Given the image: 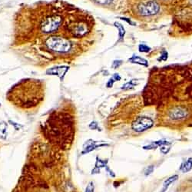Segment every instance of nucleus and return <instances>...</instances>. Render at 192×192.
Segmentation results:
<instances>
[{"instance_id": "nucleus-1", "label": "nucleus", "mask_w": 192, "mask_h": 192, "mask_svg": "<svg viewBox=\"0 0 192 192\" xmlns=\"http://www.w3.org/2000/svg\"><path fill=\"white\" fill-rule=\"evenodd\" d=\"M45 97V83L39 79H23L7 93V99L21 109L30 110L39 105Z\"/></svg>"}, {"instance_id": "nucleus-2", "label": "nucleus", "mask_w": 192, "mask_h": 192, "mask_svg": "<svg viewBox=\"0 0 192 192\" xmlns=\"http://www.w3.org/2000/svg\"><path fill=\"white\" fill-rule=\"evenodd\" d=\"M93 25V17L72 6L62 26V35L71 39H82L91 33Z\"/></svg>"}, {"instance_id": "nucleus-3", "label": "nucleus", "mask_w": 192, "mask_h": 192, "mask_svg": "<svg viewBox=\"0 0 192 192\" xmlns=\"http://www.w3.org/2000/svg\"><path fill=\"white\" fill-rule=\"evenodd\" d=\"M131 14L137 19L151 21L163 13L161 2L158 0H127Z\"/></svg>"}, {"instance_id": "nucleus-4", "label": "nucleus", "mask_w": 192, "mask_h": 192, "mask_svg": "<svg viewBox=\"0 0 192 192\" xmlns=\"http://www.w3.org/2000/svg\"><path fill=\"white\" fill-rule=\"evenodd\" d=\"M93 4L101 8L117 12L124 9L126 6L127 0H90Z\"/></svg>"}, {"instance_id": "nucleus-5", "label": "nucleus", "mask_w": 192, "mask_h": 192, "mask_svg": "<svg viewBox=\"0 0 192 192\" xmlns=\"http://www.w3.org/2000/svg\"><path fill=\"white\" fill-rule=\"evenodd\" d=\"M154 125V121L149 117L140 116L138 117L132 124V128L135 132H143L148 130Z\"/></svg>"}, {"instance_id": "nucleus-6", "label": "nucleus", "mask_w": 192, "mask_h": 192, "mask_svg": "<svg viewBox=\"0 0 192 192\" xmlns=\"http://www.w3.org/2000/svg\"><path fill=\"white\" fill-rule=\"evenodd\" d=\"M101 168H105L107 173L109 174L112 178H115V174L112 172V170L110 169L109 167L108 166V160H102V159L99 158L98 157L96 158V162H95V166L91 171V174H95L100 173V169Z\"/></svg>"}, {"instance_id": "nucleus-7", "label": "nucleus", "mask_w": 192, "mask_h": 192, "mask_svg": "<svg viewBox=\"0 0 192 192\" xmlns=\"http://www.w3.org/2000/svg\"><path fill=\"white\" fill-rule=\"evenodd\" d=\"M104 146H108V144L105 143H101V141H94L92 139H89L87 141H85L84 145H83V150L82 151V154H87V153L91 152V151H94L98 148Z\"/></svg>"}, {"instance_id": "nucleus-8", "label": "nucleus", "mask_w": 192, "mask_h": 192, "mask_svg": "<svg viewBox=\"0 0 192 192\" xmlns=\"http://www.w3.org/2000/svg\"><path fill=\"white\" fill-rule=\"evenodd\" d=\"M68 69H69L68 66H57L48 69L46 73L48 75H57L61 79H63Z\"/></svg>"}, {"instance_id": "nucleus-9", "label": "nucleus", "mask_w": 192, "mask_h": 192, "mask_svg": "<svg viewBox=\"0 0 192 192\" xmlns=\"http://www.w3.org/2000/svg\"><path fill=\"white\" fill-rule=\"evenodd\" d=\"M188 113L185 109L182 108H176L171 111L169 114L170 118L173 120H181L185 118L188 116Z\"/></svg>"}, {"instance_id": "nucleus-10", "label": "nucleus", "mask_w": 192, "mask_h": 192, "mask_svg": "<svg viewBox=\"0 0 192 192\" xmlns=\"http://www.w3.org/2000/svg\"><path fill=\"white\" fill-rule=\"evenodd\" d=\"M178 179V176L177 174L173 176H171L170 178H167V180H165L163 183V188L161 189V191L160 192H165L167 190V188H169V186L172 184H173L174 182L176 181Z\"/></svg>"}, {"instance_id": "nucleus-11", "label": "nucleus", "mask_w": 192, "mask_h": 192, "mask_svg": "<svg viewBox=\"0 0 192 192\" xmlns=\"http://www.w3.org/2000/svg\"><path fill=\"white\" fill-rule=\"evenodd\" d=\"M192 169V158H188L187 161H184L180 167V171L183 173H187Z\"/></svg>"}, {"instance_id": "nucleus-12", "label": "nucleus", "mask_w": 192, "mask_h": 192, "mask_svg": "<svg viewBox=\"0 0 192 192\" xmlns=\"http://www.w3.org/2000/svg\"><path fill=\"white\" fill-rule=\"evenodd\" d=\"M129 62H131L132 63H135V64H139L143 66H148V63L147 62V60L144 59V58H141L139 56H132V58L129 59Z\"/></svg>"}, {"instance_id": "nucleus-13", "label": "nucleus", "mask_w": 192, "mask_h": 192, "mask_svg": "<svg viewBox=\"0 0 192 192\" xmlns=\"http://www.w3.org/2000/svg\"><path fill=\"white\" fill-rule=\"evenodd\" d=\"M7 123L2 122H0V139H6L7 137Z\"/></svg>"}, {"instance_id": "nucleus-14", "label": "nucleus", "mask_w": 192, "mask_h": 192, "mask_svg": "<svg viewBox=\"0 0 192 192\" xmlns=\"http://www.w3.org/2000/svg\"><path fill=\"white\" fill-rule=\"evenodd\" d=\"M138 84H139V81L137 79H132L128 82L125 83L124 85H122V90H130V89H134Z\"/></svg>"}, {"instance_id": "nucleus-15", "label": "nucleus", "mask_w": 192, "mask_h": 192, "mask_svg": "<svg viewBox=\"0 0 192 192\" xmlns=\"http://www.w3.org/2000/svg\"><path fill=\"white\" fill-rule=\"evenodd\" d=\"M120 79H121V76H120L119 75L115 74L113 76H112V79H110L109 81L108 82L106 86H107V88H112V85H113V84H114V82H116V81H120Z\"/></svg>"}, {"instance_id": "nucleus-16", "label": "nucleus", "mask_w": 192, "mask_h": 192, "mask_svg": "<svg viewBox=\"0 0 192 192\" xmlns=\"http://www.w3.org/2000/svg\"><path fill=\"white\" fill-rule=\"evenodd\" d=\"M89 127L90 129H91V130L99 131V132H101V128H100L99 125H98V122H91V123L89 124Z\"/></svg>"}, {"instance_id": "nucleus-17", "label": "nucleus", "mask_w": 192, "mask_h": 192, "mask_svg": "<svg viewBox=\"0 0 192 192\" xmlns=\"http://www.w3.org/2000/svg\"><path fill=\"white\" fill-rule=\"evenodd\" d=\"M155 170V167L153 165H149L146 167L144 171V174H145V176H148L150 175L151 174H152V172H154Z\"/></svg>"}, {"instance_id": "nucleus-18", "label": "nucleus", "mask_w": 192, "mask_h": 192, "mask_svg": "<svg viewBox=\"0 0 192 192\" xmlns=\"http://www.w3.org/2000/svg\"><path fill=\"white\" fill-rule=\"evenodd\" d=\"M85 192H95V185L93 182H89L86 188H85Z\"/></svg>"}, {"instance_id": "nucleus-19", "label": "nucleus", "mask_w": 192, "mask_h": 192, "mask_svg": "<svg viewBox=\"0 0 192 192\" xmlns=\"http://www.w3.org/2000/svg\"><path fill=\"white\" fill-rule=\"evenodd\" d=\"M170 150H171V148H170V147H167V145H162V146H161V148H160L161 152L165 154V155H166V154L169 152Z\"/></svg>"}, {"instance_id": "nucleus-20", "label": "nucleus", "mask_w": 192, "mask_h": 192, "mask_svg": "<svg viewBox=\"0 0 192 192\" xmlns=\"http://www.w3.org/2000/svg\"><path fill=\"white\" fill-rule=\"evenodd\" d=\"M158 147L152 142L151 144H150V145H145V146L143 147V149H144V150H153V149H156Z\"/></svg>"}, {"instance_id": "nucleus-21", "label": "nucleus", "mask_w": 192, "mask_h": 192, "mask_svg": "<svg viewBox=\"0 0 192 192\" xmlns=\"http://www.w3.org/2000/svg\"><path fill=\"white\" fill-rule=\"evenodd\" d=\"M149 48L146 46H144V45H141L139 46V51L141 52H147L149 51Z\"/></svg>"}, {"instance_id": "nucleus-22", "label": "nucleus", "mask_w": 192, "mask_h": 192, "mask_svg": "<svg viewBox=\"0 0 192 192\" xmlns=\"http://www.w3.org/2000/svg\"><path fill=\"white\" fill-rule=\"evenodd\" d=\"M122 64V62H120L119 63H118V62H114V64H113V65H112V67H113V68H118V67L120 66V65Z\"/></svg>"}, {"instance_id": "nucleus-23", "label": "nucleus", "mask_w": 192, "mask_h": 192, "mask_svg": "<svg viewBox=\"0 0 192 192\" xmlns=\"http://www.w3.org/2000/svg\"><path fill=\"white\" fill-rule=\"evenodd\" d=\"M160 2H166V1H170V0H158Z\"/></svg>"}, {"instance_id": "nucleus-24", "label": "nucleus", "mask_w": 192, "mask_h": 192, "mask_svg": "<svg viewBox=\"0 0 192 192\" xmlns=\"http://www.w3.org/2000/svg\"><path fill=\"white\" fill-rule=\"evenodd\" d=\"M0 106H1V103H0Z\"/></svg>"}]
</instances>
